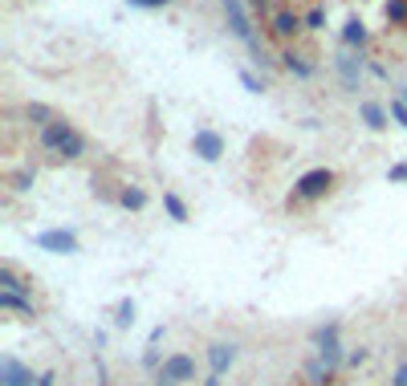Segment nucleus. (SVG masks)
<instances>
[{
	"label": "nucleus",
	"mask_w": 407,
	"mask_h": 386,
	"mask_svg": "<svg viewBox=\"0 0 407 386\" xmlns=\"http://www.w3.org/2000/svg\"><path fill=\"white\" fill-rule=\"evenodd\" d=\"M41 146L53 151L57 159H81V155H86V139H81L65 118H53L49 127H41Z\"/></svg>",
	"instance_id": "nucleus-1"
},
{
	"label": "nucleus",
	"mask_w": 407,
	"mask_h": 386,
	"mask_svg": "<svg viewBox=\"0 0 407 386\" xmlns=\"http://www.w3.org/2000/svg\"><path fill=\"white\" fill-rule=\"evenodd\" d=\"M220 8H224V21H228V29H232V37H241L244 45H248L253 62H257V65L269 62V57H265V49H260V37L253 33V21H248L244 0H220Z\"/></svg>",
	"instance_id": "nucleus-2"
},
{
	"label": "nucleus",
	"mask_w": 407,
	"mask_h": 386,
	"mask_svg": "<svg viewBox=\"0 0 407 386\" xmlns=\"http://www.w3.org/2000/svg\"><path fill=\"white\" fill-rule=\"evenodd\" d=\"M334 187V171L330 167H314V171H306V175L293 183V195H290V204L297 199V204H309V199H322L326 192Z\"/></svg>",
	"instance_id": "nucleus-3"
},
{
	"label": "nucleus",
	"mask_w": 407,
	"mask_h": 386,
	"mask_svg": "<svg viewBox=\"0 0 407 386\" xmlns=\"http://www.w3.org/2000/svg\"><path fill=\"white\" fill-rule=\"evenodd\" d=\"M155 374H159V386H188V382H195V358L183 354V350L167 354Z\"/></svg>",
	"instance_id": "nucleus-4"
},
{
	"label": "nucleus",
	"mask_w": 407,
	"mask_h": 386,
	"mask_svg": "<svg viewBox=\"0 0 407 386\" xmlns=\"http://www.w3.org/2000/svg\"><path fill=\"white\" fill-rule=\"evenodd\" d=\"M334 69H338V81L346 94H358V81H362V69H367V62L358 57L355 49H342L338 57H334Z\"/></svg>",
	"instance_id": "nucleus-5"
},
{
	"label": "nucleus",
	"mask_w": 407,
	"mask_h": 386,
	"mask_svg": "<svg viewBox=\"0 0 407 386\" xmlns=\"http://www.w3.org/2000/svg\"><path fill=\"white\" fill-rule=\"evenodd\" d=\"M314 346H318V358H322L326 366L334 370L342 362V346H338V322H326L314 329Z\"/></svg>",
	"instance_id": "nucleus-6"
},
{
	"label": "nucleus",
	"mask_w": 407,
	"mask_h": 386,
	"mask_svg": "<svg viewBox=\"0 0 407 386\" xmlns=\"http://www.w3.org/2000/svg\"><path fill=\"white\" fill-rule=\"evenodd\" d=\"M192 151L204 163H220V159H224V134H220V130H212V127H200L192 134Z\"/></svg>",
	"instance_id": "nucleus-7"
},
{
	"label": "nucleus",
	"mask_w": 407,
	"mask_h": 386,
	"mask_svg": "<svg viewBox=\"0 0 407 386\" xmlns=\"http://www.w3.org/2000/svg\"><path fill=\"white\" fill-rule=\"evenodd\" d=\"M37 248L57 252V257H69V252H78V232H74V228H49V232H37Z\"/></svg>",
	"instance_id": "nucleus-8"
},
{
	"label": "nucleus",
	"mask_w": 407,
	"mask_h": 386,
	"mask_svg": "<svg viewBox=\"0 0 407 386\" xmlns=\"http://www.w3.org/2000/svg\"><path fill=\"white\" fill-rule=\"evenodd\" d=\"M37 378L41 374H33L21 358H13V354L0 358V386H37Z\"/></svg>",
	"instance_id": "nucleus-9"
},
{
	"label": "nucleus",
	"mask_w": 407,
	"mask_h": 386,
	"mask_svg": "<svg viewBox=\"0 0 407 386\" xmlns=\"http://www.w3.org/2000/svg\"><path fill=\"white\" fill-rule=\"evenodd\" d=\"M232 362H236V341H212L208 346V370L212 374L224 378V370H232Z\"/></svg>",
	"instance_id": "nucleus-10"
},
{
	"label": "nucleus",
	"mask_w": 407,
	"mask_h": 386,
	"mask_svg": "<svg viewBox=\"0 0 407 386\" xmlns=\"http://www.w3.org/2000/svg\"><path fill=\"white\" fill-rule=\"evenodd\" d=\"M367 41H371L367 25H362L358 16H346V25H342V49H355V53H362V49H367Z\"/></svg>",
	"instance_id": "nucleus-11"
},
{
	"label": "nucleus",
	"mask_w": 407,
	"mask_h": 386,
	"mask_svg": "<svg viewBox=\"0 0 407 386\" xmlns=\"http://www.w3.org/2000/svg\"><path fill=\"white\" fill-rule=\"evenodd\" d=\"M306 29V21L293 13V8H277L273 13V33L281 37V41H290V37H297V33Z\"/></svg>",
	"instance_id": "nucleus-12"
},
{
	"label": "nucleus",
	"mask_w": 407,
	"mask_h": 386,
	"mask_svg": "<svg viewBox=\"0 0 407 386\" xmlns=\"http://www.w3.org/2000/svg\"><path fill=\"white\" fill-rule=\"evenodd\" d=\"M281 65H285V69H290L293 78H314V69H318V65L314 62H306V53H297V49H285V53H281Z\"/></svg>",
	"instance_id": "nucleus-13"
},
{
	"label": "nucleus",
	"mask_w": 407,
	"mask_h": 386,
	"mask_svg": "<svg viewBox=\"0 0 407 386\" xmlns=\"http://www.w3.org/2000/svg\"><path fill=\"white\" fill-rule=\"evenodd\" d=\"M358 118H362L367 130H383L391 114H387V106H379V102H358Z\"/></svg>",
	"instance_id": "nucleus-14"
},
{
	"label": "nucleus",
	"mask_w": 407,
	"mask_h": 386,
	"mask_svg": "<svg viewBox=\"0 0 407 386\" xmlns=\"http://www.w3.org/2000/svg\"><path fill=\"white\" fill-rule=\"evenodd\" d=\"M118 204H122L127 211H143L147 208V192L143 187H134V183H127V187L118 192Z\"/></svg>",
	"instance_id": "nucleus-15"
},
{
	"label": "nucleus",
	"mask_w": 407,
	"mask_h": 386,
	"mask_svg": "<svg viewBox=\"0 0 407 386\" xmlns=\"http://www.w3.org/2000/svg\"><path fill=\"white\" fill-rule=\"evenodd\" d=\"M0 309H16V313H25V317H37L33 301L29 297H21V293H0Z\"/></svg>",
	"instance_id": "nucleus-16"
},
{
	"label": "nucleus",
	"mask_w": 407,
	"mask_h": 386,
	"mask_svg": "<svg viewBox=\"0 0 407 386\" xmlns=\"http://www.w3.org/2000/svg\"><path fill=\"white\" fill-rule=\"evenodd\" d=\"M163 208H167V216H171L176 224H188V204H183L176 192H163Z\"/></svg>",
	"instance_id": "nucleus-17"
},
{
	"label": "nucleus",
	"mask_w": 407,
	"mask_h": 386,
	"mask_svg": "<svg viewBox=\"0 0 407 386\" xmlns=\"http://www.w3.org/2000/svg\"><path fill=\"white\" fill-rule=\"evenodd\" d=\"M134 313H139V309H134V301H118V309H114V325H118V329H127V325H134Z\"/></svg>",
	"instance_id": "nucleus-18"
},
{
	"label": "nucleus",
	"mask_w": 407,
	"mask_h": 386,
	"mask_svg": "<svg viewBox=\"0 0 407 386\" xmlns=\"http://www.w3.org/2000/svg\"><path fill=\"white\" fill-rule=\"evenodd\" d=\"M383 13H387V21L395 25V29H403V25H407V0H387V8H383Z\"/></svg>",
	"instance_id": "nucleus-19"
},
{
	"label": "nucleus",
	"mask_w": 407,
	"mask_h": 386,
	"mask_svg": "<svg viewBox=\"0 0 407 386\" xmlns=\"http://www.w3.org/2000/svg\"><path fill=\"white\" fill-rule=\"evenodd\" d=\"M33 179H37V171H33V167H16L8 183H13V192H21V195H25V192L33 187Z\"/></svg>",
	"instance_id": "nucleus-20"
},
{
	"label": "nucleus",
	"mask_w": 407,
	"mask_h": 386,
	"mask_svg": "<svg viewBox=\"0 0 407 386\" xmlns=\"http://www.w3.org/2000/svg\"><path fill=\"white\" fill-rule=\"evenodd\" d=\"M306 374H309V378H314V386H326V382H330V374H334V370L326 366L322 358H314V362H309V366H306Z\"/></svg>",
	"instance_id": "nucleus-21"
},
{
	"label": "nucleus",
	"mask_w": 407,
	"mask_h": 386,
	"mask_svg": "<svg viewBox=\"0 0 407 386\" xmlns=\"http://www.w3.org/2000/svg\"><path fill=\"white\" fill-rule=\"evenodd\" d=\"M302 21H306V29H314V33L326 29V8H322V4H314V8H309V13L302 16Z\"/></svg>",
	"instance_id": "nucleus-22"
},
{
	"label": "nucleus",
	"mask_w": 407,
	"mask_h": 386,
	"mask_svg": "<svg viewBox=\"0 0 407 386\" xmlns=\"http://www.w3.org/2000/svg\"><path fill=\"white\" fill-rule=\"evenodd\" d=\"M387 114H391V118H395V122H399V127L407 130V102H403V98H399V94L391 98V106H387Z\"/></svg>",
	"instance_id": "nucleus-23"
},
{
	"label": "nucleus",
	"mask_w": 407,
	"mask_h": 386,
	"mask_svg": "<svg viewBox=\"0 0 407 386\" xmlns=\"http://www.w3.org/2000/svg\"><path fill=\"white\" fill-rule=\"evenodd\" d=\"M241 86L248 94H265V81H260L257 74H248V69H241Z\"/></svg>",
	"instance_id": "nucleus-24"
},
{
	"label": "nucleus",
	"mask_w": 407,
	"mask_h": 386,
	"mask_svg": "<svg viewBox=\"0 0 407 386\" xmlns=\"http://www.w3.org/2000/svg\"><path fill=\"white\" fill-rule=\"evenodd\" d=\"M130 8H167L171 0H127Z\"/></svg>",
	"instance_id": "nucleus-25"
},
{
	"label": "nucleus",
	"mask_w": 407,
	"mask_h": 386,
	"mask_svg": "<svg viewBox=\"0 0 407 386\" xmlns=\"http://www.w3.org/2000/svg\"><path fill=\"white\" fill-rule=\"evenodd\" d=\"M387 179L391 183H407V163H395V167L387 171Z\"/></svg>",
	"instance_id": "nucleus-26"
},
{
	"label": "nucleus",
	"mask_w": 407,
	"mask_h": 386,
	"mask_svg": "<svg viewBox=\"0 0 407 386\" xmlns=\"http://www.w3.org/2000/svg\"><path fill=\"white\" fill-rule=\"evenodd\" d=\"M367 350H362V346H358V350H350V354H346V366H362V362H367Z\"/></svg>",
	"instance_id": "nucleus-27"
},
{
	"label": "nucleus",
	"mask_w": 407,
	"mask_h": 386,
	"mask_svg": "<svg viewBox=\"0 0 407 386\" xmlns=\"http://www.w3.org/2000/svg\"><path fill=\"white\" fill-rule=\"evenodd\" d=\"M163 338H167V325H155V329H151V338H147V346L155 350V346H159Z\"/></svg>",
	"instance_id": "nucleus-28"
},
{
	"label": "nucleus",
	"mask_w": 407,
	"mask_h": 386,
	"mask_svg": "<svg viewBox=\"0 0 407 386\" xmlns=\"http://www.w3.org/2000/svg\"><path fill=\"white\" fill-rule=\"evenodd\" d=\"M391 386H407V362H399V370L391 374Z\"/></svg>",
	"instance_id": "nucleus-29"
},
{
	"label": "nucleus",
	"mask_w": 407,
	"mask_h": 386,
	"mask_svg": "<svg viewBox=\"0 0 407 386\" xmlns=\"http://www.w3.org/2000/svg\"><path fill=\"white\" fill-rule=\"evenodd\" d=\"M53 382H57V374H53V370H45L41 378H37V386H53Z\"/></svg>",
	"instance_id": "nucleus-30"
},
{
	"label": "nucleus",
	"mask_w": 407,
	"mask_h": 386,
	"mask_svg": "<svg viewBox=\"0 0 407 386\" xmlns=\"http://www.w3.org/2000/svg\"><path fill=\"white\" fill-rule=\"evenodd\" d=\"M204 386H220V374H208V382Z\"/></svg>",
	"instance_id": "nucleus-31"
},
{
	"label": "nucleus",
	"mask_w": 407,
	"mask_h": 386,
	"mask_svg": "<svg viewBox=\"0 0 407 386\" xmlns=\"http://www.w3.org/2000/svg\"><path fill=\"white\" fill-rule=\"evenodd\" d=\"M248 4H253V8H265V0H248Z\"/></svg>",
	"instance_id": "nucleus-32"
},
{
	"label": "nucleus",
	"mask_w": 407,
	"mask_h": 386,
	"mask_svg": "<svg viewBox=\"0 0 407 386\" xmlns=\"http://www.w3.org/2000/svg\"><path fill=\"white\" fill-rule=\"evenodd\" d=\"M399 98H403V102H407V86H399Z\"/></svg>",
	"instance_id": "nucleus-33"
}]
</instances>
